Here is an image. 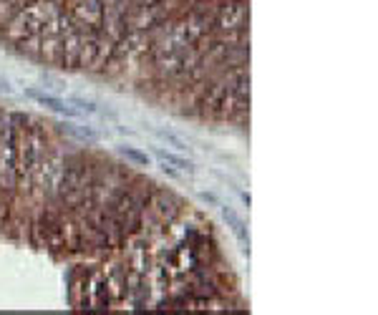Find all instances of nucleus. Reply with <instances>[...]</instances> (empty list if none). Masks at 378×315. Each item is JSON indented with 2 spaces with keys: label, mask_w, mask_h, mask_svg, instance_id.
<instances>
[{
  "label": "nucleus",
  "mask_w": 378,
  "mask_h": 315,
  "mask_svg": "<svg viewBox=\"0 0 378 315\" xmlns=\"http://www.w3.org/2000/svg\"><path fill=\"white\" fill-rule=\"evenodd\" d=\"M156 156L162 159V164H164V167H172V169H176V172H187V174L194 172V164H192L189 159H184V156H176V154H172V151L156 149Z\"/></svg>",
  "instance_id": "2"
},
{
  "label": "nucleus",
  "mask_w": 378,
  "mask_h": 315,
  "mask_svg": "<svg viewBox=\"0 0 378 315\" xmlns=\"http://www.w3.org/2000/svg\"><path fill=\"white\" fill-rule=\"evenodd\" d=\"M26 96L33 99L38 106H46V109H51V111H58V114H66V116H78V111H76L73 106H68V101H63L61 96L38 91V88H26Z\"/></svg>",
  "instance_id": "1"
},
{
  "label": "nucleus",
  "mask_w": 378,
  "mask_h": 315,
  "mask_svg": "<svg viewBox=\"0 0 378 315\" xmlns=\"http://www.w3.org/2000/svg\"><path fill=\"white\" fill-rule=\"evenodd\" d=\"M222 217H225V220H227V225L232 227V232L237 234V240H240L242 245H250L247 229H245V225H242V220L237 217V212H234V209H230V207H222Z\"/></svg>",
  "instance_id": "3"
},
{
  "label": "nucleus",
  "mask_w": 378,
  "mask_h": 315,
  "mask_svg": "<svg viewBox=\"0 0 378 315\" xmlns=\"http://www.w3.org/2000/svg\"><path fill=\"white\" fill-rule=\"evenodd\" d=\"M71 101H76V104H84V101H81V99H71ZM84 109H86V111H91V114H93V111H96V106H91V104H86V106H84Z\"/></svg>",
  "instance_id": "6"
},
{
  "label": "nucleus",
  "mask_w": 378,
  "mask_h": 315,
  "mask_svg": "<svg viewBox=\"0 0 378 315\" xmlns=\"http://www.w3.org/2000/svg\"><path fill=\"white\" fill-rule=\"evenodd\" d=\"M162 136H164V139H167V142H172V144H176V149H184V146H187V144L182 142V139H176L174 134H162Z\"/></svg>",
  "instance_id": "5"
},
{
  "label": "nucleus",
  "mask_w": 378,
  "mask_h": 315,
  "mask_svg": "<svg viewBox=\"0 0 378 315\" xmlns=\"http://www.w3.org/2000/svg\"><path fill=\"white\" fill-rule=\"evenodd\" d=\"M121 154L126 156V159H131L134 164H139V167H151V156L142 151V149H134V146H124L121 149Z\"/></svg>",
  "instance_id": "4"
}]
</instances>
